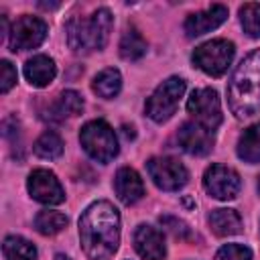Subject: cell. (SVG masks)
Listing matches in <instances>:
<instances>
[{"label": "cell", "mask_w": 260, "mask_h": 260, "mask_svg": "<svg viewBox=\"0 0 260 260\" xmlns=\"http://www.w3.org/2000/svg\"><path fill=\"white\" fill-rule=\"evenodd\" d=\"M47 22L37 18V16H30V14H24L20 18H16V22L10 26V32H8V45H10V51H26V49H35L39 47L45 39H47Z\"/></svg>", "instance_id": "9c48e42d"}, {"label": "cell", "mask_w": 260, "mask_h": 260, "mask_svg": "<svg viewBox=\"0 0 260 260\" xmlns=\"http://www.w3.org/2000/svg\"><path fill=\"white\" fill-rule=\"evenodd\" d=\"M203 187L211 197L230 201L238 197L242 189V181L234 169L225 165H211L203 175Z\"/></svg>", "instance_id": "30bf717a"}, {"label": "cell", "mask_w": 260, "mask_h": 260, "mask_svg": "<svg viewBox=\"0 0 260 260\" xmlns=\"http://www.w3.org/2000/svg\"><path fill=\"white\" fill-rule=\"evenodd\" d=\"M55 260H69V258H67L65 254H57V256H55Z\"/></svg>", "instance_id": "f1b7e54d"}, {"label": "cell", "mask_w": 260, "mask_h": 260, "mask_svg": "<svg viewBox=\"0 0 260 260\" xmlns=\"http://www.w3.org/2000/svg\"><path fill=\"white\" fill-rule=\"evenodd\" d=\"M114 189H116V195L122 203L126 205H132L136 203L142 195H144V183L140 179V175L130 169V167H122L116 177H114Z\"/></svg>", "instance_id": "9a60e30c"}, {"label": "cell", "mask_w": 260, "mask_h": 260, "mask_svg": "<svg viewBox=\"0 0 260 260\" xmlns=\"http://www.w3.org/2000/svg\"><path fill=\"white\" fill-rule=\"evenodd\" d=\"M112 30V12L108 8H98L89 18L75 16L65 24L67 43L75 53L100 51L106 47Z\"/></svg>", "instance_id": "3957f363"}, {"label": "cell", "mask_w": 260, "mask_h": 260, "mask_svg": "<svg viewBox=\"0 0 260 260\" xmlns=\"http://www.w3.org/2000/svg\"><path fill=\"white\" fill-rule=\"evenodd\" d=\"M83 112V98L75 89H65L55 102L57 118H73Z\"/></svg>", "instance_id": "cb8c5ba5"}, {"label": "cell", "mask_w": 260, "mask_h": 260, "mask_svg": "<svg viewBox=\"0 0 260 260\" xmlns=\"http://www.w3.org/2000/svg\"><path fill=\"white\" fill-rule=\"evenodd\" d=\"M258 193H260V177H258Z\"/></svg>", "instance_id": "f546056e"}, {"label": "cell", "mask_w": 260, "mask_h": 260, "mask_svg": "<svg viewBox=\"0 0 260 260\" xmlns=\"http://www.w3.org/2000/svg\"><path fill=\"white\" fill-rule=\"evenodd\" d=\"M144 53H146V41L142 39V35L134 26H128L122 32V39H120V55H122V59L138 61Z\"/></svg>", "instance_id": "ffe728a7"}, {"label": "cell", "mask_w": 260, "mask_h": 260, "mask_svg": "<svg viewBox=\"0 0 260 260\" xmlns=\"http://www.w3.org/2000/svg\"><path fill=\"white\" fill-rule=\"evenodd\" d=\"M240 22L250 37L258 39L260 37V4H256V2L244 4L240 8Z\"/></svg>", "instance_id": "d4e9b609"}, {"label": "cell", "mask_w": 260, "mask_h": 260, "mask_svg": "<svg viewBox=\"0 0 260 260\" xmlns=\"http://www.w3.org/2000/svg\"><path fill=\"white\" fill-rule=\"evenodd\" d=\"M0 73H2V77H0V91L8 93L10 87L16 83V69L12 67L10 61H2L0 63Z\"/></svg>", "instance_id": "83f0119b"}, {"label": "cell", "mask_w": 260, "mask_h": 260, "mask_svg": "<svg viewBox=\"0 0 260 260\" xmlns=\"http://www.w3.org/2000/svg\"><path fill=\"white\" fill-rule=\"evenodd\" d=\"M79 240L89 260H110L120 244V215L110 201L91 203L79 217Z\"/></svg>", "instance_id": "6da1fadb"}, {"label": "cell", "mask_w": 260, "mask_h": 260, "mask_svg": "<svg viewBox=\"0 0 260 260\" xmlns=\"http://www.w3.org/2000/svg\"><path fill=\"white\" fill-rule=\"evenodd\" d=\"M228 102L238 118L260 112V49L246 55L228 83Z\"/></svg>", "instance_id": "7a4b0ae2"}, {"label": "cell", "mask_w": 260, "mask_h": 260, "mask_svg": "<svg viewBox=\"0 0 260 260\" xmlns=\"http://www.w3.org/2000/svg\"><path fill=\"white\" fill-rule=\"evenodd\" d=\"M32 150H35L37 156L53 160V158H59V156L63 154V140H61V136H59L57 132L47 130V132H43V134L37 138Z\"/></svg>", "instance_id": "603a6c76"}, {"label": "cell", "mask_w": 260, "mask_h": 260, "mask_svg": "<svg viewBox=\"0 0 260 260\" xmlns=\"http://www.w3.org/2000/svg\"><path fill=\"white\" fill-rule=\"evenodd\" d=\"M91 89H93L100 98H104V100L116 98V95L120 93V89H122V75H120V71L114 69V67L102 69V71L93 77Z\"/></svg>", "instance_id": "ac0fdd59"}, {"label": "cell", "mask_w": 260, "mask_h": 260, "mask_svg": "<svg viewBox=\"0 0 260 260\" xmlns=\"http://www.w3.org/2000/svg\"><path fill=\"white\" fill-rule=\"evenodd\" d=\"M187 112L195 120V124L203 126L205 130L213 132L221 124V104L217 98V91L211 87H201L191 93L187 100Z\"/></svg>", "instance_id": "52a82bcc"}, {"label": "cell", "mask_w": 260, "mask_h": 260, "mask_svg": "<svg viewBox=\"0 0 260 260\" xmlns=\"http://www.w3.org/2000/svg\"><path fill=\"white\" fill-rule=\"evenodd\" d=\"M35 228L43 236H55L67 228V215L53 209H43L35 217Z\"/></svg>", "instance_id": "44dd1931"}, {"label": "cell", "mask_w": 260, "mask_h": 260, "mask_svg": "<svg viewBox=\"0 0 260 260\" xmlns=\"http://www.w3.org/2000/svg\"><path fill=\"white\" fill-rule=\"evenodd\" d=\"M177 140L185 152L197 156H203L213 148V132L205 130L195 122H185L177 132Z\"/></svg>", "instance_id": "7c38bea8"}, {"label": "cell", "mask_w": 260, "mask_h": 260, "mask_svg": "<svg viewBox=\"0 0 260 260\" xmlns=\"http://www.w3.org/2000/svg\"><path fill=\"white\" fill-rule=\"evenodd\" d=\"M57 75V67L55 61L47 55H35L32 59L26 61L24 65V77L30 85L35 87H45L49 85Z\"/></svg>", "instance_id": "2e32d148"}, {"label": "cell", "mask_w": 260, "mask_h": 260, "mask_svg": "<svg viewBox=\"0 0 260 260\" xmlns=\"http://www.w3.org/2000/svg\"><path fill=\"white\" fill-rule=\"evenodd\" d=\"M83 150L98 162H110L118 154V140L114 130L104 120L87 122L79 132Z\"/></svg>", "instance_id": "277c9868"}, {"label": "cell", "mask_w": 260, "mask_h": 260, "mask_svg": "<svg viewBox=\"0 0 260 260\" xmlns=\"http://www.w3.org/2000/svg\"><path fill=\"white\" fill-rule=\"evenodd\" d=\"M215 260H252V252L242 244H225L217 250Z\"/></svg>", "instance_id": "484cf974"}, {"label": "cell", "mask_w": 260, "mask_h": 260, "mask_svg": "<svg viewBox=\"0 0 260 260\" xmlns=\"http://www.w3.org/2000/svg\"><path fill=\"white\" fill-rule=\"evenodd\" d=\"M234 43L225 39H213L203 45H199L193 51V63L205 71L211 77H219L228 71L232 59H234Z\"/></svg>", "instance_id": "8992f818"}, {"label": "cell", "mask_w": 260, "mask_h": 260, "mask_svg": "<svg viewBox=\"0 0 260 260\" xmlns=\"http://www.w3.org/2000/svg\"><path fill=\"white\" fill-rule=\"evenodd\" d=\"M228 18V8L223 4H211L209 8L201 10V12H193L187 16L185 20V32L187 37H201L213 28H217L219 24H223V20Z\"/></svg>", "instance_id": "4fadbf2b"}, {"label": "cell", "mask_w": 260, "mask_h": 260, "mask_svg": "<svg viewBox=\"0 0 260 260\" xmlns=\"http://www.w3.org/2000/svg\"><path fill=\"white\" fill-rule=\"evenodd\" d=\"M26 187H28L30 197L45 205H59L65 199L59 179L55 177V173H51L47 169H35L28 175Z\"/></svg>", "instance_id": "8fae6325"}, {"label": "cell", "mask_w": 260, "mask_h": 260, "mask_svg": "<svg viewBox=\"0 0 260 260\" xmlns=\"http://www.w3.org/2000/svg\"><path fill=\"white\" fill-rule=\"evenodd\" d=\"M2 252L6 260H35L37 258V248L20 236H8L2 244Z\"/></svg>", "instance_id": "7402d4cb"}, {"label": "cell", "mask_w": 260, "mask_h": 260, "mask_svg": "<svg viewBox=\"0 0 260 260\" xmlns=\"http://www.w3.org/2000/svg\"><path fill=\"white\" fill-rule=\"evenodd\" d=\"M209 228L215 236H234L242 230V217L236 209L219 207L209 213Z\"/></svg>", "instance_id": "e0dca14e"}, {"label": "cell", "mask_w": 260, "mask_h": 260, "mask_svg": "<svg viewBox=\"0 0 260 260\" xmlns=\"http://www.w3.org/2000/svg\"><path fill=\"white\" fill-rule=\"evenodd\" d=\"M146 169L154 185L162 191H179L189 179L185 165L173 156H154L146 162Z\"/></svg>", "instance_id": "ba28073f"}, {"label": "cell", "mask_w": 260, "mask_h": 260, "mask_svg": "<svg viewBox=\"0 0 260 260\" xmlns=\"http://www.w3.org/2000/svg\"><path fill=\"white\" fill-rule=\"evenodd\" d=\"M134 248L144 260H165V256H167V246H165L162 234L148 223H140L136 228Z\"/></svg>", "instance_id": "5bb4252c"}, {"label": "cell", "mask_w": 260, "mask_h": 260, "mask_svg": "<svg viewBox=\"0 0 260 260\" xmlns=\"http://www.w3.org/2000/svg\"><path fill=\"white\" fill-rule=\"evenodd\" d=\"M160 223H162V228L167 230V232H171L175 238H179V240H185L191 232H189V225L185 223V221H181V219H177V217H171V215H165V217H160Z\"/></svg>", "instance_id": "4316f807"}, {"label": "cell", "mask_w": 260, "mask_h": 260, "mask_svg": "<svg viewBox=\"0 0 260 260\" xmlns=\"http://www.w3.org/2000/svg\"><path fill=\"white\" fill-rule=\"evenodd\" d=\"M185 93V79L181 77H169L165 79L154 91L152 95L146 100V114L150 120L154 122H165L169 120L177 108H179V102Z\"/></svg>", "instance_id": "5b68a950"}, {"label": "cell", "mask_w": 260, "mask_h": 260, "mask_svg": "<svg viewBox=\"0 0 260 260\" xmlns=\"http://www.w3.org/2000/svg\"><path fill=\"white\" fill-rule=\"evenodd\" d=\"M238 156L246 162H260V122L242 132L238 140Z\"/></svg>", "instance_id": "d6986e66"}]
</instances>
